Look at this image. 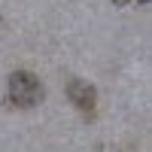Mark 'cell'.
<instances>
[{
	"mask_svg": "<svg viewBox=\"0 0 152 152\" xmlns=\"http://www.w3.org/2000/svg\"><path fill=\"white\" fill-rule=\"evenodd\" d=\"M6 97H9L12 107H18V110H31V107H37V104L43 100V82L37 79L34 73H28V70H15V73L9 76Z\"/></svg>",
	"mask_w": 152,
	"mask_h": 152,
	"instance_id": "cell-1",
	"label": "cell"
},
{
	"mask_svg": "<svg viewBox=\"0 0 152 152\" xmlns=\"http://www.w3.org/2000/svg\"><path fill=\"white\" fill-rule=\"evenodd\" d=\"M67 97H70V104L82 113V116L91 119L94 116V107H97V91H94V85H88L85 79H70L67 82Z\"/></svg>",
	"mask_w": 152,
	"mask_h": 152,
	"instance_id": "cell-2",
	"label": "cell"
},
{
	"mask_svg": "<svg viewBox=\"0 0 152 152\" xmlns=\"http://www.w3.org/2000/svg\"><path fill=\"white\" fill-rule=\"evenodd\" d=\"M116 3H128V0H116Z\"/></svg>",
	"mask_w": 152,
	"mask_h": 152,
	"instance_id": "cell-3",
	"label": "cell"
},
{
	"mask_svg": "<svg viewBox=\"0 0 152 152\" xmlns=\"http://www.w3.org/2000/svg\"><path fill=\"white\" fill-rule=\"evenodd\" d=\"M140 3H149V0H140Z\"/></svg>",
	"mask_w": 152,
	"mask_h": 152,
	"instance_id": "cell-4",
	"label": "cell"
}]
</instances>
